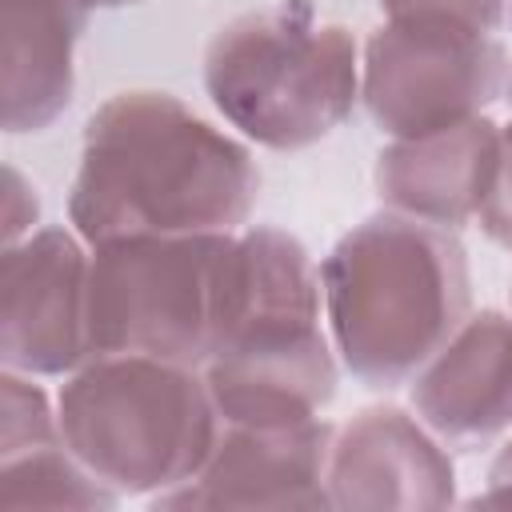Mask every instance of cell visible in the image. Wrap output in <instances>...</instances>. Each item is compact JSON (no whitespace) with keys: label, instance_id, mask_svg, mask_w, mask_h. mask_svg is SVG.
<instances>
[{"label":"cell","instance_id":"cell-13","mask_svg":"<svg viewBox=\"0 0 512 512\" xmlns=\"http://www.w3.org/2000/svg\"><path fill=\"white\" fill-rule=\"evenodd\" d=\"M120 492L88 472L64 440L0 460V508H116Z\"/></svg>","mask_w":512,"mask_h":512},{"label":"cell","instance_id":"cell-21","mask_svg":"<svg viewBox=\"0 0 512 512\" xmlns=\"http://www.w3.org/2000/svg\"><path fill=\"white\" fill-rule=\"evenodd\" d=\"M508 100H512V76H508Z\"/></svg>","mask_w":512,"mask_h":512},{"label":"cell","instance_id":"cell-18","mask_svg":"<svg viewBox=\"0 0 512 512\" xmlns=\"http://www.w3.org/2000/svg\"><path fill=\"white\" fill-rule=\"evenodd\" d=\"M472 508H512V440L500 448V456L488 468V488L468 500Z\"/></svg>","mask_w":512,"mask_h":512},{"label":"cell","instance_id":"cell-3","mask_svg":"<svg viewBox=\"0 0 512 512\" xmlns=\"http://www.w3.org/2000/svg\"><path fill=\"white\" fill-rule=\"evenodd\" d=\"M244 304L236 232L116 236L92 248V356H152L204 368Z\"/></svg>","mask_w":512,"mask_h":512},{"label":"cell","instance_id":"cell-7","mask_svg":"<svg viewBox=\"0 0 512 512\" xmlns=\"http://www.w3.org/2000/svg\"><path fill=\"white\" fill-rule=\"evenodd\" d=\"M88 264L76 228L48 224L4 244L0 256V360L24 376H72L92 360Z\"/></svg>","mask_w":512,"mask_h":512},{"label":"cell","instance_id":"cell-16","mask_svg":"<svg viewBox=\"0 0 512 512\" xmlns=\"http://www.w3.org/2000/svg\"><path fill=\"white\" fill-rule=\"evenodd\" d=\"M480 232L500 244L504 252H512V120L500 128V164H496V180L492 192L480 208Z\"/></svg>","mask_w":512,"mask_h":512},{"label":"cell","instance_id":"cell-5","mask_svg":"<svg viewBox=\"0 0 512 512\" xmlns=\"http://www.w3.org/2000/svg\"><path fill=\"white\" fill-rule=\"evenodd\" d=\"M56 416L68 452L120 496L192 480L224 424L200 368L152 356H92L64 380Z\"/></svg>","mask_w":512,"mask_h":512},{"label":"cell","instance_id":"cell-11","mask_svg":"<svg viewBox=\"0 0 512 512\" xmlns=\"http://www.w3.org/2000/svg\"><path fill=\"white\" fill-rule=\"evenodd\" d=\"M496 164L500 124L472 116L428 136L384 144L372 180L384 208L456 232L480 216L496 180Z\"/></svg>","mask_w":512,"mask_h":512},{"label":"cell","instance_id":"cell-1","mask_svg":"<svg viewBox=\"0 0 512 512\" xmlns=\"http://www.w3.org/2000/svg\"><path fill=\"white\" fill-rule=\"evenodd\" d=\"M256 192L248 144L168 92L132 88L84 124L68 220L88 248L116 236L236 232Z\"/></svg>","mask_w":512,"mask_h":512},{"label":"cell","instance_id":"cell-6","mask_svg":"<svg viewBox=\"0 0 512 512\" xmlns=\"http://www.w3.org/2000/svg\"><path fill=\"white\" fill-rule=\"evenodd\" d=\"M508 52L492 32L448 20H384L360 60V100L392 140L484 116L508 88Z\"/></svg>","mask_w":512,"mask_h":512},{"label":"cell","instance_id":"cell-10","mask_svg":"<svg viewBox=\"0 0 512 512\" xmlns=\"http://www.w3.org/2000/svg\"><path fill=\"white\" fill-rule=\"evenodd\" d=\"M408 384L416 416L444 444H496L512 428V316L500 308L468 312Z\"/></svg>","mask_w":512,"mask_h":512},{"label":"cell","instance_id":"cell-19","mask_svg":"<svg viewBox=\"0 0 512 512\" xmlns=\"http://www.w3.org/2000/svg\"><path fill=\"white\" fill-rule=\"evenodd\" d=\"M88 12H96V8H124V4H136V0H80Z\"/></svg>","mask_w":512,"mask_h":512},{"label":"cell","instance_id":"cell-15","mask_svg":"<svg viewBox=\"0 0 512 512\" xmlns=\"http://www.w3.org/2000/svg\"><path fill=\"white\" fill-rule=\"evenodd\" d=\"M384 20H448L476 32H496L508 20V0H376Z\"/></svg>","mask_w":512,"mask_h":512},{"label":"cell","instance_id":"cell-17","mask_svg":"<svg viewBox=\"0 0 512 512\" xmlns=\"http://www.w3.org/2000/svg\"><path fill=\"white\" fill-rule=\"evenodd\" d=\"M36 216H40V196L36 188L8 164L4 168V244H16L24 236H32L36 228Z\"/></svg>","mask_w":512,"mask_h":512},{"label":"cell","instance_id":"cell-9","mask_svg":"<svg viewBox=\"0 0 512 512\" xmlns=\"http://www.w3.org/2000/svg\"><path fill=\"white\" fill-rule=\"evenodd\" d=\"M328 496L344 512H440L456 504V464L424 420L372 404L332 436Z\"/></svg>","mask_w":512,"mask_h":512},{"label":"cell","instance_id":"cell-2","mask_svg":"<svg viewBox=\"0 0 512 512\" xmlns=\"http://www.w3.org/2000/svg\"><path fill=\"white\" fill-rule=\"evenodd\" d=\"M320 288L332 348L368 388L408 384L472 312L460 236L392 208L332 244Z\"/></svg>","mask_w":512,"mask_h":512},{"label":"cell","instance_id":"cell-8","mask_svg":"<svg viewBox=\"0 0 512 512\" xmlns=\"http://www.w3.org/2000/svg\"><path fill=\"white\" fill-rule=\"evenodd\" d=\"M336 428L328 420L304 424H220L204 468L152 496V508L184 512H316L332 508L328 456Z\"/></svg>","mask_w":512,"mask_h":512},{"label":"cell","instance_id":"cell-20","mask_svg":"<svg viewBox=\"0 0 512 512\" xmlns=\"http://www.w3.org/2000/svg\"><path fill=\"white\" fill-rule=\"evenodd\" d=\"M508 24H512V0H508Z\"/></svg>","mask_w":512,"mask_h":512},{"label":"cell","instance_id":"cell-4","mask_svg":"<svg viewBox=\"0 0 512 512\" xmlns=\"http://www.w3.org/2000/svg\"><path fill=\"white\" fill-rule=\"evenodd\" d=\"M216 112L252 144L300 152L340 128L360 100V48L312 0H280L228 20L204 48Z\"/></svg>","mask_w":512,"mask_h":512},{"label":"cell","instance_id":"cell-14","mask_svg":"<svg viewBox=\"0 0 512 512\" xmlns=\"http://www.w3.org/2000/svg\"><path fill=\"white\" fill-rule=\"evenodd\" d=\"M60 440V416L40 384L32 376L4 368L0 372V460L56 444Z\"/></svg>","mask_w":512,"mask_h":512},{"label":"cell","instance_id":"cell-12","mask_svg":"<svg viewBox=\"0 0 512 512\" xmlns=\"http://www.w3.org/2000/svg\"><path fill=\"white\" fill-rule=\"evenodd\" d=\"M80 0H0L4 132H44L76 88V44L88 28Z\"/></svg>","mask_w":512,"mask_h":512}]
</instances>
